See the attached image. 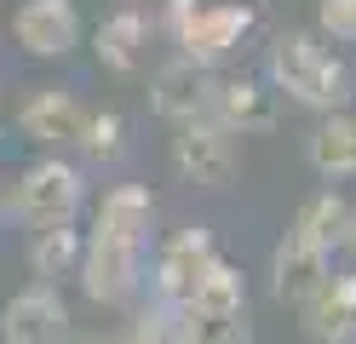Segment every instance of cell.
Listing matches in <instances>:
<instances>
[{"instance_id": "cell-30", "label": "cell", "mask_w": 356, "mask_h": 344, "mask_svg": "<svg viewBox=\"0 0 356 344\" xmlns=\"http://www.w3.org/2000/svg\"><path fill=\"white\" fill-rule=\"evenodd\" d=\"M350 121H356V109H350Z\"/></svg>"}, {"instance_id": "cell-10", "label": "cell", "mask_w": 356, "mask_h": 344, "mask_svg": "<svg viewBox=\"0 0 356 344\" xmlns=\"http://www.w3.org/2000/svg\"><path fill=\"white\" fill-rule=\"evenodd\" d=\"M81 121H86V109L75 92H63V86H35L24 104H17V132L29 138V144L40 149H75V138H81Z\"/></svg>"}, {"instance_id": "cell-12", "label": "cell", "mask_w": 356, "mask_h": 344, "mask_svg": "<svg viewBox=\"0 0 356 344\" xmlns=\"http://www.w3.org/2000/svg\"><path fill=\"white\" fill-rule=\"evenodd\" d=\"M207 104H213V75H207V69L172 58V63H161L149 75V109L161 115V121H172V126L207 121Z\"/></svg>"}, {"instance_id": "cell-13", "label": "cell", "mask_w": 356, "mask_h": 344, "mask_svg": "<svg viewBox=\"0 0 356 344\" xmlns=\"http://www.w3.org/2000/svg\"><path fill=\"white\" fill-rule=\"evenodd\" d=\"M327 275H333V259L322 247H310L299 236H282L276 241V252H270V293H276V304H293L299 310Z\"/></svg>"}, {"instance_id": "cell-3", "label": "cell", "mask_w": 356, "mask_h": 344, "mask_svg": "<svg viewBox=\"0 0 356 344\" xmlns=\"http://www.w3.org/2000/svg\"><path fill=\"white\" fill-rule=\"evenodd\" d=\"M144 247L149 241H127V236H109V229H86L81 270H75L81 293L92 298V304H104V310L127 304V298L138 293V281H144Z\"/></svg>"}, {"instance_id": "cell-23", "label": "cell", "mask_w": 356, "mask_h": 344, "mask_svg": "<svg viewBox=\"0 0 356 344\" xmlns=\"http://www.w3.org/2000/svg\"><path fill=\"white\" fill-rule=\"evenodd\" d=\"M121 344H172V310H161V304L138 310L132 327L121 333Z\"/></svg>"}, {"instance_id": "cell-11", "label": "cell", "mask_w": 356, "mask_h": 344, "mask_svg": "<svg viewBox=\"0 0 356 344\" xmlns=\"http://www.w3.org/2000/svg\"><path fill=\"white\" fill-rule=\"evenodd\" d=\"M299 327L310 344H356V270H333L299 304Z\"/></svg>"}, {"instance_id": "cell-4", "label": "cell", "mask_w": 356, "mask_h": 344, "mask_svg": "<svg viewBox=\"0 0 356 344\" xmlns=\"http://www.w3.org/2000/svg\"><path fill=\"white\" fill-rule=\"evenodd\" d=\"M218 259H225V252H218V241H213V229H207V224H184V229H172V236L161 241V252H155V270H149L155 304H161V310H184Z\"/></svg>"}, {"instance_id": "cell-28", "label": "cell", "mask_w": 356, "mask_h": 344, "mask_svg": "<svg viewBox=\"0 0 356 344\" xmlns=\"http://www.w3.org/2000/svg\"><path fill=\"white\" fill-rule=\"evenodd\" d=\"M0 206H6V183H0Z\"/></svg>"}, {"instance_id": "cell-26", "label": "cell", "mask_w": 356, "mask_h": 344, "mask_svg": "<svg viewBox=\"0 0 356 344\" xmlns=\"http://www.w3.org/2000/svg\"><path fill=\"white\" fill-rule=\"evenodd\" d=\"M0 98H6V69H0Z\"/></svg>"}, {"instance_id": "cell-17", "label": "cell", "mask_w": 356, "mask_h": 344, "mask_svg": "<svg viewBox=\"0 0 356 344\" xmlns=\"http://www.w3.org/2000/svg\"><path fill=\"white\" fill-rule=\"evenodd\" d=\"M149 224H155V195L144 183H115L104 190L92 229H109V236H127V241H149Z\"/></svg>"}, {"instance_id": "cell-1", "label": "cell", "mask_w": 356, "mask_h": 344, "mask_svg": "<svg viewBox=\"0 0 356 344\" xmlns=\"http://www.w3.org/2000/svg\"><path fill=\"white\" fill-rule=\"evenodd\" d=\"M270 92L299 109H316V115H339L350 104V69L339 52H327V46L310 35V29H282L270 40Z\"/></svg>"}, {"instance_id": "cell-7", "label": "cell", "mask_w": 356, "mask_h": 344, "mask_svg": "<svg viewBox=\"0 0 356 344\" xmlns=\"http://www.w3.org/2000/svg\"><path fill=\"white\" fill-rule=\"evenodd\" d=\"M172 172L202 190H225L236 178V138L213 121H184L172 138Z\"/></svg>"}, {"instance_id": "cell-20", "label": "cell", "mask_w": 356, "mask_h": 344, "mask_svg": "<svg viewBox=\"0 0 356 344\" xmlns=\"http://www.w3.org/2000/svg\"><path fill=\"white\" fill-rule=\"evenodd\" d=\"M184 310H202V316H241V310H248V275H241L230 259H218Z\"/></svg>"}, {"instance_id": "cell-14", "label": "cell", "mask_w": 356, "mask_h": 344, "mask_svg": "<svg viewBox=\"0 0 356 344\" xmlns=\"http://www.w3.org/2000/svg\"><path fill=\"white\" fill-rule=\"evenodd\" d=\"M144 40H149V23L138 6H115L98 29H92V52L109 75H132L144 63Z\"/></svg>"}, {"instance_id": "cell-21", "label": "cell", "mask_w": 356, "mask_h": 344, "mask_svg": "<svg viewBox=\"0 0 356 344\" xmlns=\"http://www.w3.org/2000/svg\"><path fill=\"white\" fill-rule=\"evenodd\" d=\"M75 149H81V161H92V167H115V161L127 155V121L115 109H86Z\"/></svg>"}, {"instance_id": "cell-16", "label": "cell", "mask_w": 356, "mask_h": 344, "mask_svg": "<svg viewBox=\"0 0 356 344\" xmlns=\"http://www.w3.org/2000/svg\"><path fill=\"white\" fill-rule=\"evenodd\" d=\"M310 167L327 183H350L356 178V121H350V109L316 121V132H310Z\"/></svg>"}, {"instance_id": "cell-2", "label": "cell", "mask_w": 356, "mask_h": 344, "mask_svg": "<svg viewBox=\"0 0 356 344\" xmlns=\"http://www.w3.org/2000/svg\"><path fill=\"white\" fill-rule=\"evenodd\" d=\"M81 206H86V172L75 167V161H63V155L29 161L24 178H17V190H12V213H17V224H29V229L75 224Z\"/></svg>"}, {"instance_id": "cell-25", "label": "cell", "mask_w": 356, "mask_h": 344, "mask_svg": "<svg viewBox=\"0 0 356 344\" xmlns=\"http://www.w3.org/2000/svg\"><path fill=\"white\" fill-rule=\"evenodd\" d=\"M339 247H345L350 259H356V206H350V224H345V236H339Z\"/></svg>"}, {"instance_id": "cell-18", "label": "cell", "mask_w": 356, "mask_h": 344, "mask_svg": "<svg viewBox=\"0 0 356 344\" xmlns=\"http://www.w3.org/2000/svg\"><path fill=\"white\" fill-rule=\"evenodd\" d=\"M345 224H350V201H345L339 190H316L310 201H299V213H293V224H287V236L322 247L327 259H333V252H339Z\"/></svg>"}, {"instance_id": "cell-9", "label": "cell", "mask_w": 356, "mask_h": 344, "mask_svg": "<svg viewBox=\"0 0 356 344\" xmlns=\"http://www.w3.org/2000/svg\"><path fill=\"white\" fill-rule=\"evenodd\" d=\"M12 40L29 58H70L81 46V12L75 0H24L12 12Z\"/></svg>"}, {"instance_id": "cell-19", "label": "cell", "mask_w": 356, "mask_h": 344, "mask_svg": "<svg viewBox=\"0 0 356 344\" xmlns=\"http://www.w3.org/2000/svg\"><path fill=\"white\" fill-rule=\"evenodd\" d=\"M172 344H253L248 310H241V316H202V310H172Z\"/></svg>"}, {"instance_id": "cell-22", "label": "cell", "mask_w": 356, "mask_h": 344, "mask_svg": "<svg viewBox=\"0 0 356 344\" xmlns=\"http://www.w3.org/2000/svg\"><path fill=\"white\" fill-rule=\"evenodd\" d=\"M316 40L356 46V0H316Z\"/></svg>"}, {"instance_id": "cell-5", "label": "cell", "mask_w": 356, "mask_h": 344, "mask_svg": "<svg viewBox=\"0 0 356 344\" xmlns=\"http://www.w3.org/2000/svg\"><path fill=\"white\" fill-rule=\"evenodd\" d=\"M207 121L225 126L230 138H253V132H270L282 121V98L270 92V81H259V75H213Z\"/></svg>"}, {"instance_id": "cell-6", "label": "cell", "mask_w": 356, "mask_h": 344, "mask_svg": "<svg viewBox=\"0 0 356 344\" xmlns=\"http://www.w3.org/2000/svg\"><path fill=\"white\" fill-rule=\"evenodd\" d=\"M248 35H253V6H241V0H213V6L195 12L190 35L178 40V58L213 75L230 52H241V40H248Z\"/></svg>"}, {"instance_id": "cell-15", "label": "cell", "mask_w": 356, "mask_h": 344, "mask_svg": "<svg viewBox=\"0 0 356 344\" xmlns=\"http://www.w3.org/2000/svg\"><path fill=\"white\" fill-rule=\"evenodd\" d=\"M81 229L75 224H52V229H29V247H24V259H29V275L40 287H58V281H70V275L81 270Z\"/></svg>"}, {"instance_id": "cell-27", "label": "cell", "mask_w": 356, "mask_h": 344, "mask_svg": "<svg viewBox=\"0 0 356 344\" xmlns=\"http://www.w3.org/2000/svg\"><path fill=\"white\" fill-rule=\"evenodd\" d=\"M92 344H121V338H92Z\"/></svg>"}, {"instance_id": "cell-29", "label": "cell", "mask_w": 356, "mask_h": 344, "mask_svg": "<svg viewBox=\"0 0 356 344\" xmlns=\"http://www.w3.org/2000/svg\"><path fill=\"white\" fill-rule=\"evenodd\" d=\"M115 6H138V0H115Z\"/></svg>"}, {"instance_id": "cell-8", "label": "cell", "mask_w": 356, "mask_h": 344, "mask_svg": "<svg viewBox=\"0 0 356 344\" xmlns=\"http://www.w3.org/2000/svg\"><path fill=\"white\" fill-rule=\"evenodd\" d=\"M70 304H63L58 287H40L29 281L24 293L6 298V310H0V338L6 344H70Z\"/></svg>"}, {"instance_id": "cell-24", "label": "cell", "mask_w": 356, "mask_h": 344, "mask_svg": "<svg viewBox=\"0 0 356 344\" xmlns=\"http://www.w3.org/2000/svg\"><path fill=\"white\" fill-rule=\"evenodd\" d=\"M195 12H202V0H161V29L172 35V46L190 35V23H195Z\"/></svg>"}]
</instances>
